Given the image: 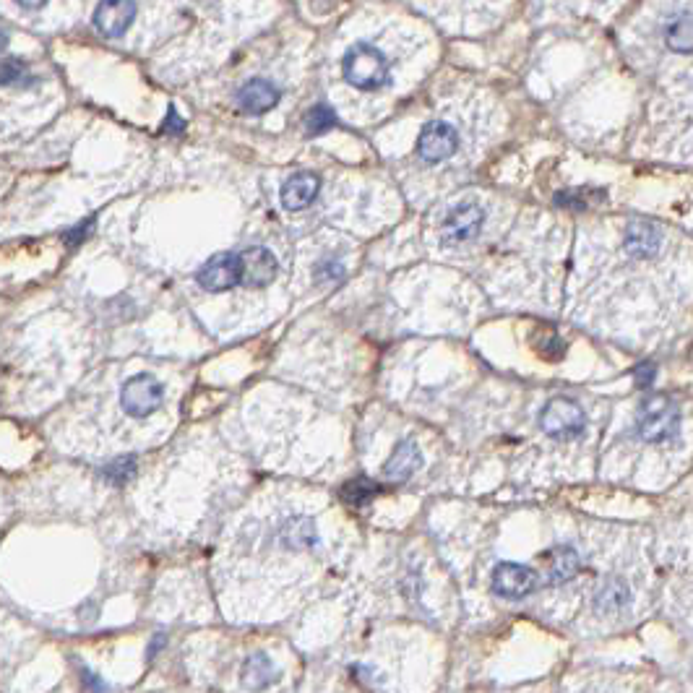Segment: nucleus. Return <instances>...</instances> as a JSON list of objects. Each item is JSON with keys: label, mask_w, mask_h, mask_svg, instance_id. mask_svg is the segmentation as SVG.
<instances>
[{"label": "nucleus", "mask_w": 693, "mask_h": 693, "mask_svg": "<svg viewBox=\"0 0 693 693\" xmlns=\"http://www.w3.org/2000/svg\"><path fill=\"white\" fill-rule=\"evenodd\" d=\"M21 8H27V11H40L42 6H45L47 0H16Z\"/></svg>", "instance_id": "obj_28"}, {"label": "nucleus", "mask_w": 693, "mask_h": 693, "mask_svg": "<svg viewBox=\"0 0 693 693\" xmlns=\"http://www.w3.org/2000/svg\"><path fill=\"white\" fill-rule=\"evenodd\" d=\"M540 428L545 430V436L555 438V441H571L579 438L587 428V415L581 410V404L566 396H555L550 399L540 412Z\"/></svg>", "instance_id": "obj_3"}, {"label": "nucleus", "mask_w": 693, "mask_h": 693, "mask_svg": "<svg viewBox=\"0 0 693 693\" xmlns=\"http://www.w3.org/2000/svg\"><path fill=\"white\" fill-rule=\"evenodd\" d=\"M665 42L675 53H688L691 50V14H688V8L680 16H673L667 21Z\"/></svg>", "instance_id": "obj_19"}, {"label": "nucleus", "mask_w": 693, "mask_h": 693, "mask_svg": "<svg viewBox=\"0 0 693 693\" xmlns=\"http://www.w3.org/2000/svg\"><path fill=\"white\" fill-rule=\"evenodd\" d=\"M344 277V264L337 258H326L316 266V282L318 284H337Z\"/></svg>", "instance_id": "obj_24"}, {"label": "nucleus", "mask_w": 693, "mask_h": 693, "mask_svg": "<svg viewBox=\"0 0 693 693\" xmlns=\"http://www.w3.org/2000/svg\"><path fill=\"white\" fill-rule=\"evenodd\" d=\"M165 399V389L149 373H139V376L128 378L120 391V404L131 417H149L162 407Z\"/></svg>", "instance_id": "obj_4"}, {"label": "nucleus", "mask_w": 693, "mask_h": 693, "mask_svg": "<svg viewBox=\"0 0 693 693\" xmlns=\"http://www.w3.org/2000/svg\"><path fill=\"white\" fill-rule=\"evenodd\" d=\"M136 19V0H99L94 27L105 37H123Z\"/></svg>", "instance_id": "obj_9"}, {"label": "nucleus", "mask_w": 693, "mask_h": 693, "mask_svg": "<svg viewBox=\"0 0 693 693\" xmlns=\"http://www.w3.org/2000/svg\"><path fill=\"white\" fill-rule=\"evenodd\" d=\"M136 469H139L136 456H118V459H113V462L102 469V477H105L110 485H126V482L136 475Z\"/></svg>", "instance_id": "obj_22"}, {"label": "nucleus", "mask_w": 693, "mask_h": 693, "mask_svg": "<svg viewBox=\"0 0 693 693\" xmlns=\"http://www.w3.org/2000/svg\"><path fill=\"white\" fill-rule=\"evenodd\" d=\"M420 467H423L420 446H417L412 438H407V441L396 443L394 451H391L389 462H386V467H383V480L407 482Z\"/></svg>", "instance_id": "obj_13"}, {"label": "nucleus", "mask_w": 693, "mask_h": 693, "mask_svg": "<svg viewBox=\"0 0 693 693\" xmlns=\"http://www.w3.org/2000/svg\"><path fill=\"white\" fill-rule=\"evenodd\" d=\"M662 235L654 225L647 222H639V225H631L626 232V248L631 256L636 258H652L654 253L660 251Z\"/></svg>", "instance_id": "obj_17"}, {"label": "nucleus", "mask_w": 693, "mask_h": 693, "mask_svg": "<svg viewBox=\"0 0 693 693\" xmlns=\"http://www.w3.org/2000/svg\"><path fill=\"white\" fill-rule=\"evenodd\" d=\"M334 123H337V118H334V113H331V107L326 105L311 107L308 115H305V131L311 133V136H318V133L329 131Z\"/></svg>", "instance_id": "obj_23"}, {"label": "nucleus", "mask_w": 693, "mask_h": 693, "mask_svg": "<svg viewBox=\"0 0 693 693\" xmlns=\"http://www.w3.org/2000/svg\"><path fill=\"white\" fill-rule=\"evenodd\" d=\"M634 378H636V386H641V389H649V386L654 383V378H657V368H654L652 363L636 365Z\"/></svg>", "instance_id": "obj_26"}, {"label": "nucleus", "mask_w": 693, "mask_h": 693, "mask_svg": "<svg viewBox=\"0 0 693 693\" xmlns=\"http://www.w3.org/2000/svg\"><path fill=\"white\" fill-rule=\"evenodd\" d=\"M318 188H321V180H318L316 172H295L292 178L284 180L279 201L287 212H300L316 201Z\"/></svg>", "instance_id": "obj_12"}, {"label": "nucleus", "mask_w": 693, "mask_h": 693, "mask_svg": "<svg viewBox=\"0 0 693 693\" xmlns=\"http://www.w3.org/2000/svg\"><path fill=\"white\" fill-rule=\"evenodd\" d=\"M342 73L344 81L355 86V89L373 92V89H381L389 81V63L376 47L355 45L344 55Z\"/></svg>", "instance_id": "obj_1"}, {"label": "nucleus", "mask_w": 693, "mask_h": 693, "mask_svg": "<svg viewBox=\"0 0 693 693\" xmlns=\"http://www.w3.org/2000/svg\"><path fill=\"white\" fill-rule=\"evenodd\" d=\"M92 227H94V219H86V222H81V225H76V227H71V230L63 235V240H66V245H81V240H86L89 238V232H92Z\"/></svg>", "instance_id": "obj_25"}, {"label": "nucleus", "mask_w": 693, "mask_h": 693, "mask_svg": "<svg viewBox=\"0 0 693 693\" xmlns=\"http://www.w3.org/2000/svg\"><path fill=\"white\" fill-rule=\"evenodd\" d=\"M240 264H243V284L248 287H266L277 277L279 264L269 248H245L240 251Z\"/></svg>", "instance_id": "obj_11"}, {"label": "nucleus", "mask_w": 693, "mask_h": 693, "mask_svg": "<svg viewBox=\"0 0 693 693\" xmlns=\"http://www.w3.org/2000/svg\"><path fill=\"white\" fill-rule=\"evenodd\" d=\"M196 282L206 292H227L232 287L243 284V264H240V253H217L206 261L196 274Z\"/></svg>", "instance_id": "obj_5"}, {"label": "nucleus", "mask_w": 693, "mask_h": 693, "mask_svg": "<svg viewBox=\"0 0 693 693\" xmlns=\"http://www.w3.org/2000/svg\"><path fill=\"white\" fill-rule=\"evenodd\" d=\"M485 212L477 204H456L441 225V240L446 245H467L480 235Z\"/></svg>", "instance_id": "obj_7"}, {"label": "nucleus", "mask_w": 693, "mask_h": 693, "mask_svg": "<svg viewBox=\"0 0 693 693\" xmlns=\"http://www.w3.org/2000/svg\"><path fill=\"white\" fill-rule=\"evenodd\" d=\"M628 602H631V589H628L626 581L610 576L597 587L592 605L600 613H618V610L626 608Z\"/></svg>", "instance_id": "obj_16"}, {"label": "nucleus", "mask_w": 693, "mask_h": 693, "mask_svg": "<svg viewBox=\"0 0 693 693\" xmlns=\"http://www.w3.org/2000/svg\"><path fill=\"white\" fill-rule=\"evenodd\" d=\"M490 584H493V592L498 594V597H503V600H524V597H529V594L540 587V579H537L535 571L529 566H524V563L506 561L498 563V566L493 568Z\"/></svg>", "instance_id": "obj_6"}, {"label": "nucleus", "mask_w": 693, "mask_h": 693, "mask_svg": "<svg viewBox=\"0 0 693 693\" xmlns=\"http://www.w3.org/2000/svg\"><path fill=\"white\" fill-rule=\"evenodd\" d=\"M456 149H459V133L451 123L446 120H433L420 133V141H417V154L428 165H438V162H446L449 157H454Z\"/></svg>", "instance_id": "obj_8"}, {"label": "nucleus", "mask_w": 693, "mask_h": 693, "mask_svg": "<svg viewBox=\"0 0 693 693\" xmlns=\"http://www.w3.org/2000/svg\"><path fill=\"white\" fill-rule=\"evenodd\" d=\"M680 407L670 396H649L639 407V436L647 443H662L678 436Z\"/></svg>", "instance_id": "obj_2"}, {"label": "nucleus", "mask_w": 693, "mask_h": 693, "mask_svg": "<svg viewBox=\"0 0 693 693\" xmlns=\"http://www.w3.org/2000/svg\"><path fill=\"white\" fill-rule=\"evenodd\" d=\"M6 45H8V34L3 32V29H0V53L6 50Z\"/></svg>", "instance_id": "obj_30"}, {"label": "nucleus", "mask_w": 693, "mask_h": 693, "mask_svg": "<svg viewBox=\"0 0 693 693\" xmlns=\"http://www.w3.org/2000/svg\"><path fill=\"white\" fill-rule=\"evenodd\" d=\"M279 670L277 665L271 662V657L266 652H253L243 665V686L248 691H264L271 683H277Z\"/></svg>", "instance_id": "obj_15"}, {"label": "nucleus", "mask_w": 693, "mask_h": 693, "mask_svg": "<svg viewBox=\"0 0 693 693\" xmlns=\"http://www.w3.org/2000/svg\"><path fill=\"white\" fill-rule=\"evenodd\" d=\"M183 128V120L175 115V110H170V118H167V131H180Z\"/></svg>", "instance_id": "obj_29"}, {"label": "nucleus", "mask_w": 693, "mask_h": 693, "mask_svg": "<svg viewBox=\"0 0 693 693\" xmlns=\"http://www.w3.org/2000/svg\"><path fill=\"white\" fill-rule=\"evenodd\" d=\"M235 102H238L240 113L264 115L279 102V89L269 79H251L240 86L238 94H235Z\"/></svg>", "instance_id": "obj_10"}, {"label": "nucleus", "mask_w": 693, "mask_h": 693, "mask_svg": "<svg viewBox=\"0 0 693 693\" xmlns=\"http://www.w3.org/2000/svg\"><path fill=\"white\" fill-rule=\"evenodd\" d=\"M34 81L37 79L29 73V66L19 58L0 60V86H27Z\"/></svg>", "instance_id": "obj_21"}, {"label": "nucleus", "mask_w": 693, "mask_h": 693, "mask_svg": "<svg viewBox=\"0 0 693 693\" xmlns=\"http://www.w3.org/2000/svg\"><path fill=\"white\" fill-rule=\"evenodd\" d=\"M279 542L287 550H311L318 545V529L308 516H287L277 529Z\"/></svg>", "instance_id": "obj_14"}, {"label": "nucleus", "mask_w": 693, "mask_h": 693, "mask_svg": "<svg viewBox=\"0 0 693 693\" xmlns=\"http://www.w3.org/2000/svg\"><path fill=\"white\" fill-rule=\"evenodd\" d=\"M579 574V555L574 548L561 545L550 553V566H548V579L550 584H566L574 576Z\"/></svg>", "instance_id": "obj_18"}, {"label": "nucleus", "mask_w": 693, "mask_h": 693, "mask_svg": "<svg viewBox=\"0 0 693 693\" xmlns=\"http://www.w3.org/2000/svg\"><path fill=\"white\" fill-rule=\"evenodd\" d=\"M84 686L92 693H107V686L102 683V678H97L92 670H84Z\"/></svg>", "instance_id": "obj_27"}, {"label": "nucleus", "mask_w": 693, "mask_h": 693, "mask_svg": "<svg viewBox=\"0 0 693 693\" xmlns=\"http://www.w3.org/2000/svg\"><path fill=\"white\" fill-rule=\"evenodd\" d=\"M378 493H381V488H378L376 482L370 480V477H355V480H350L342 488V498L350 503V506H355V509L370 506Z\"/></svg>", "instance_id": "obj_20"}]
</instances>
